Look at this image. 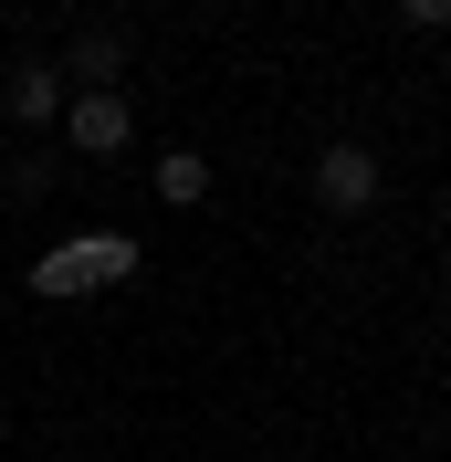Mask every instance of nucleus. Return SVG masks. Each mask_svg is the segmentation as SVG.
Segmentation results:
<instances>
[{"mask_svg":"<svg viewBox=\"0 0 451 462\" xmlns=\"http://www.w3.org/2000/svg\"><path fill=\"white\" fill-rule=\"evenodd\" d=\"M378 189H389V169H378V147H367V137H336L326 158H315V200L336 210V221L378 210Z\"/></svg>","mask_w":451,"mask_h":462,"instance_id":"1","label":"nucleus"},{"mask_svg":"<svg viewBox=\"0 0 451 462\" xmlns=\"http://www.w3.org/2000/svg\"><path fill=\"white\" fill-rule=\"evenodd\" d=\"M0 431H11V410H0Z\"/></svg>","mask_w":451,"mask_h":462,"instance_id":"8","label":"nucleus"},{"mask_svg":"<svg viewBox=\"0 0 451 462\" xmlns=\"http://www.w3.org/2000/svg\"><path fill=\"white\" fill-rule=\"evenodd\" d=\"M63 106H74L63 63H22V74H11V116H22V126H63Z\"/></svg>","mask_w":451,"mask_h":462,"instance_id":"5","label":"nucleus"},{"mask_svg":"<svg viewBox=\"0 0 451 462\" xmlns=\"http://www.w3.org/2000/svg\"><path fill=\"white\" fill-rule=\"evenodd\" d=\"M441 53H451V32H441Z\"/></svg>","mask_w":451,"mask_h":462,"instance_id":"9","label":"nucleus"},{"mask_svg":"<svg viewBox=\"0 0 451 462\" xmlns=\"http://www.w3.org/2000/svg\"><path fill=\"white\" fill-rule=\"evenodd\" d=\"M85 273H106V284H126V273H137V242H126V231H95V242H63V253L42 263L32 284H42V294H85Z\"/></svg>","mask_w":451,"mask_h":462,"instance_id":"2","label":"nucleus"},{"mask_svg":"<svg viewBox=\"0 0 451 462\" xmlns=\"http://www.w3.org/2000/svg\"><path fill=\"white\" fill-rule=\"evenodd\" d=\"M115 74H126V32H74L63 42V85L74 95H115Z\"/></svg>","mask_w":451,"mask_h":462,"instance_id":"4","label":"nucleus"},{"mask_svg":"<svg viewBox=\"0 0 451 462\" xmlns=\"http://www.w3.org/2000/svg\"><path fill=\"white\" fill-rule=\"evenodd\" d=\"M158 200H179V210L210 200V158H199V147H169V158H158Z\"/></svg>","mask_w":451,"mask_h":462,"instance_id":"6","label":"nucleus"},{"mask_svg":"<svg viewBox=\"0 0 451 462\" xmlns=\"http://www.w3.org/2000/svg\"><path fill=\"white\" fill-rule=\"evenodd\" d=\"M399 22L410 32H451V0H399Z\"/></svg>","mask_w":451,"mask_h":462,"instance_id":"7","label":"nucleus"},{"mask_svg":"<svg viewBox=\"0 0 451 462\" xmlns=\"http://www.w3.org/2000/svg\"><path fill=\"white\" fill-rule=\"evenodd\" d=\"M126 137H137L126 95H74V106H63V147H74V158H115Z\"/></svg>","mask_w":451,"mask_h":462,"instance_id":"3","label":"nucleus"}]
</instances>
